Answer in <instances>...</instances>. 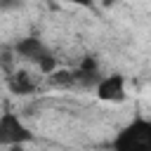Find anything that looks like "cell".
Masks as SVG:
<instances>
[{"mask_svg": "<svg viewBox=\"0 0 151 151\" xmlns=\"http://www.w3.org/2000/svg\"><path fill=\"white\" fill-rule=\"evenodd\" d=\"M97 99L106 101V104H123L127 99V90H125V76L120 73H111V76H101L94 85Z\"/></svg>", "mask_w": 151, "mask_h": 151, "instance_id": "4", "label": "cell"}, {"mask_svg": "<svg viewBox=\"0 0 151 151\" xmlns=\"http://www.w3.org/2000/svg\"><path fill=\"white\" fill-rule=\"evenodd\" d=\"M24 5V0H0V12H12V9H19Z\"/></svg>", "mask_w": 151, "mask_h": 151, "instance_id": "8", "label": "cell"}, {"mask_svg": "<svg viewBox=\"0 0 151 151\" xmlns=\"http://www.w3.org/2000/svg\"><path fill=\"white\" fill-rule=\"evenodd\" d=\"M50 83H52L54 87H68V85H73V83H76V76H73V71L57 68V71H52V73H50Z\"/></svg>", "mask_w": 151, "mask_h": 151, "instance_id": "7", "label": "cell"}, {"mask_svg": "<svg viewBox=\"0 0 151 151\" xmlns=\"http://www.w3.org/2000/svg\"><path fill=\"white\" fill-rule=\"evenodd\" d=\"M28 142H33L31 127L12 111L0 113V146H26Z\"/></svg>", "mask_w": 151, "mask_h": 151, "instance_id": "3", "label": "cell"}, {"mask_svg": "<svg viewBox=\"0 0 151 151\" xmlns=\"http://www.w3.org/2000/svg\"><path fill=\"white\" fill-rule=\"evenodd\" d=\"M5 151H28L26 146H9V149H5Z\"/></svg>", "mask_w": 151, "mask_h": 151, "instance_id": "10", "label": "cell"}, {"mask_svg": "<svg viewBox=\"0 0 151 151\" xmlns=\"http://www.w3.org/2000/svg\"><path fill=\"white\" fill-rule=\"evenodd\" d=\"M66 5H76V7H94V0H61Z\"/></svg>", "mask_w": 151, "mask_h": 151, "instance_id": "9", "label": "cell"}, {"mask_svg": "<svg viewBox=\"0 0 151 151\" xmlns=\"http://www.w3.org/2000/svg\"><path fill=\"white\" fill-rule=\"evenodd\" d=\"M113 2H116V0H104V5H106V7H109V5H113Z\"/></svg>", "mask_w": 151, "mask_h": 151, "instance_id": "11", "label": "cell"}, {"mask_svg": "<svg viewBox=\"0 0 151 151\" xmlns=\"http://www.w3.org/2000/svg\"><path fill=\"white\" fill-rule=\"evenodd\" d=\"M14 54L24 61L35 64L45 76H50L52 71H57V57L52 54V50L38 38V35H26L21 40H17L14 45Z\"/></svg>", "mask_w": 151, "mask_h": 151, "instance_id": "2", "label": "cell"}, {"mask_svg": "<svg viewBox=\"0 0 151 151\" xmlns=\"http://www.w3.org/2000/svg\"><path fill=\"white\" fill-rule=\"evenodd\" d=\"M7 90H9L12 94L26 97V94H33V92L38 90V80H35L28 71L19 68V71H12V73L7 76Z\"/></svg>", "mask_w": 151, "mask_h": 151, "instance_id": "5", "label": "cell"}, {"mask_svg": "<svg viewBox=\"0 0 151 151\" xmlns=\"http://www.w3.org/2000/svg\"><path fill=\"white\" fill-rule=\"evenodd\" d=\"M113 151H151V118L134 116L113 137Z\"/></svg>", "mask_w": 151, "mask_h": 151, "instance_id": "1", "label": "cell"}, {"mask_svg": "<svg viewBox=\"0 0 151 151\" xmlns=\"http://www.w3.org/2000/svg\"><path fill=\"white\" fill-rule=\"evenodd\" d=\"M73 76H76V83L97 85V80L101 78V76H99V61H97V57H94V54H85V57L80 59V64L76 66Z\"/></svg>", "mask_w": 151, "mask_h": 151, "instance_id": "6", "label": "cell"}]
</instances>
